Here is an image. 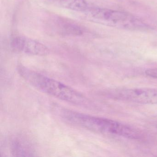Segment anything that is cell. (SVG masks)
Masks as SVG:
<instances>
[{
    "mask_svg": "<svg viewBox=\"0 0 157 157\" xmlns=\"http://www.w3.org/2000/svg\"><path fill=\"white\" fill-rule=\"evenodd\" d=\"M11 45L15 51L32 56H45L50 52L48 48L44 44L24 36L14 37Z\"/></svg>",
    "mask_w": 157,
    "mask_h": 157,
    "instance_id": "obj_5",
    "label": "cell"
},
{
    "mask_svg": "<svg viewBox=\"0 0 157 157\" xmlns=\"http://www.w3.org/2000/svg\"><path fill=\"white\" fill-rule=\"evenodd\" d=\"M156 128H157V126H156Z\"/></svg>",
    "mask_w": 157,
    "mask_h": 157,
    "instance_id": "obj_9",
    "label": "cell"
},
{
    "mask_svg": "<svg viewBox=\"0 0 157 157\" xmlns=\"http://www.w3.org/2000/svg\"><path fill=\"white\" fill-rule=\"evenodd\" d=\"M109 96L119 101L142 104H157V89L123 88L112 90Z\"/></svg>",
    "mask_w": 157,
    "mask_h": 157,
    "instance_id": "obj_4",
    "label": "cell"
},
{
    "mask_svg": "<svg viewBox=\"0 0 157 157\" xmlns=\"http://www.w3.org/2000/svg\"><path fill=\"white\" fill-rule=\"evenodd\" d=\"M10 150L14 156H33L34 151L30 145L19 138H14L10 141Z\"/></svg>",
    "mask_w": 157,
    "mask_h": 157,
    "instance_id": "obj_7",
    "label": "cell"
},
{
    "mask_svg": "<svg viewBox=\"0 0 157 157\" xmlns=\"http://www.w3.org/2000/svg\"><path fill=\"white\" fill-rule=\"evenodd\" d=\"M57 31L66 35L80 36L83 31L80 26L71 21L61 19L57 22Z\"/></svg>",
    "mask_w": 157,
    "mask_h": 157,
    "instance_id": "obj_8",
    "label": "cell"
},
{
    "mask_svg": "<svg viewBox=\"0 0 157 157\" xmlns=\"http://www.w3.org/2000/svg\"><path fill=\"white\" fill-rule=\"evenodd\" d=\"M90 20L94 22L118 29L141 31L148 25L131 14L106 8L89 7L86 11Z\"/></svg>",
    "mask_w": 157,
    "mask_h": 157,
    "instance_id": "obj_3",
    "label": "cell"
},
{
    "mask_svg": "<svg viewBox=\"0 0 157 157\" xmlns=\"http://www.w3.org/2000/svg\"><path fill=\"white\" fill-rule=\"evenodd\" d=\"M17 70L25 81L40 91L73 104L87 106V98L73 88L23 66Z\"/></svg>",
    "mask_w": 157,
    "mask_h": 157,
    "instance_id": "obj_2",
    "label": "cell"
},
{
    "mask_svg": "<svg viewBox=\"0 0 157 157\" xmlns=\"http://www.w3.org/2000/svg\"><path fill=\"white\" fill-rule=\"evenodd\" d=\"M59 114L67 123L97 134L115 135L131 139H139L142 137L141 132L136 128L115 120L68 109H62Z\"/></svg>",
    "mask_w": 157,
    "mask_h": 157,
    "instance_id": "obj_1",
    "label": "cell"
},
{
    "mask_svg": "<svg viewBox=\"0 0 157 157\" xmlns=\"http://www.w3.org/2000/svg\"><path fill=\"white\" fill-rule=\"evenodd\" d=\"M47 1L58 7L77 12H86L89 7L86 0H47Z\"/></svg>",
    "mask_w": 157,
    "mask_h": 157,
    "instance_id": "obj_6",
    "label": "cell"
}]
</instances>
